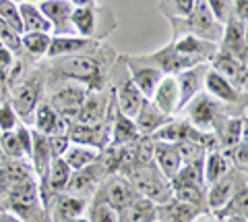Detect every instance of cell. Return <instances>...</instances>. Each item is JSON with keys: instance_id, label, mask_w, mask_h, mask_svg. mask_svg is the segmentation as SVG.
Masks as SVG:
<instances>
[{"instance_id": "cell-1", "label": "cell", "mask_w": 248, "mask_h": 222, "mask_svg": "<svg viewBox=\"0 0 248 222\" xmlns=\"http://www.w3.org/2000/svg\"><path fill=\"white\" fill-rule=\"evenodd\" d=\"M124 177L133 183V187L137 189L139 195L151 200L153 204L161 205L172 200V183L159 172V168L155 166L153 160L147 164L133 166L130 171L124 172Z\"/></svg>"}, {"instance_id": "cell-2", "label": "cell", "mask_w": 248, "mask_h": 222, "mask_svg": "<svg viewBox=\"0 0 248 222\" xmlns=\"http://www.w3.org/2000/svg\"><path fill=\"white\" fill-rule=\"evenodd\" d=\"M172 25H174V32L178 35L190 34V35L201 37V40L213 42L217 46H219L221 35H223V25L213 17L207 0H195L192 11L186 15L184 19L172 21Z\"/></svg>"}, {"instance_id": "cell-3", "label": "cell", "mask_w": 248, "mask_h": 222, "mask_svg": "<svg viewBox=\"0 0 248 222\" xmlns=\"http://www.w3.org/2000/svg\"><path fill=\"white\" fill-rule=\"evenodd\" d=\"M188 106V120L192 127L199 129V131H205V133H213L217 131V127L223 122V119L228 117L226 108L219 100H215L213 96L209 94H197L192 100L186 104Z\"/></svg>"}, {"instance_id": "cell-4", "label": "cell", "mask_w": 248, "mask_h": 222, "mask_svg": "<svg viewBox=\"0 0 248 222\" xmlns=\"http://www.w3.org/2000/svg\"><path fill=\"white\" fill-rule=\"evenodd\" d=\"M56 71L68 81H77V83H87L93 89H97L102 85V65L99 60L91 54H73V56H64L58 58V67Z\"/></svg>"}, {"instance_id": "cell-5", "label": "cell", "mask_w": 248, "mask_h": 222, "mask_svg": "<svg viewBox=\"0 0 248 222\" xmlns=\"http://www.w3.org/2000/svg\"><path fill=\"white\" fill-rule=\"evenodd\" d=\"M124 65H126L128 77L135 83V87L141 91V96L145 100H149L155 87H157V83L164 77V73L145 56H126L124 58Z\"/></svg>"}, {"instance_id": "cell-6", "label": "cell", "mask_w": 248, "mask_h": 222, "mask_svg": "<svg viewBox=\"0 0 248 222\" xmlns=\"http://www.w3.org/2000/svg\"><path fill=\"white\" fill-rule=\"evenodd\" d=\"M40 94H42V77L40 75H29L21 83L15 85L13 91V108L21 119H31L35 108L40 106Z\"/></svg>"}, {"instance_id": "cell-7", "label": "cell", "mask_w": 248, "mask_h": 222, "mask_svg": "<svg viewBox=\"0 0 248 222\" xmlns=\"http://www.w3.org/2000/svg\"><path fill=\"white\" fill-rule=\"evenodd\" d=\"M97 189L102 191L106 202L110 204L118 214L122 210H126L128 205L139 197L137 189L133 187V183L124 177V174H112V177H108Z\"/></svg>"}, {"instance_id": "cell-8", "label": "cell", "mask_w": 248, "mask_h": 222, "mask_svg": "<svg viewBox=\"0 0 248 222\" xmlns=\"http://www.w3.org/2000/svg\"><path fill=\"white\" fill-rule=\"evenodd\" d=\"M87 96L83 85H79L77 81H68L66 85H62L60 89H56L50 98V106L56 110L62 119H77L79 108Z\"/></svg>"}, {"instance_id": "cell-9", "label": "cell", "mask_w": 248, "mask_h": 222, "mask_svg": "<svg viewBox=\"0 0 248 222\" xmlns=\"http://www.w3.org/2000/svg\"><path fill=\"white\" fill-rule=\"evenodd\" d=\"M104 166L102 162H93L89 166L81 168V171H75L71 174V181L66 185V191L68 195H75V197H83L87 200V195H93L97 191V187L102 185V179H104Z\"/></svg>"}, {"instance_id": "cell-10", "label": "cell", "mask_w": 248, "mask_h": 222, "mask_svg": "<svg viewBox=\"0 0 248 222\" xmlns=\"http://www.w3.org/2000/svg\"><path fill=\"white\" fill-rule=\"evenodd\" d=\"M219 50L228 52L230 56L238 58L240 63L246 65V54H248V42H246V23L236 19L230 15V19L223 25V35L219 42Z\"/></svg>"}, {"instance_id": "cell-11", "label": "cell", "mask_w": 248, "mask_h": 222, "mask_svg": "<svg viewBox=\"0 0 248 222\" xmlns=\"http://www.w3.org/2000/svg\"><path fill=\"white\" fill-rule=\"evenodd\" d=\"M238 179H240V171H236V177L232 172H228L226 177H221L219 181L211 183L209 189H207V193H205L207 210L217 212V210L226 208V205L232 202V197L246 185V179L242 183H238Z\"/></svg>"}, {"instance_id": "cell-12", "label": "cell", "mask_w": 248, "mask_h": 222, "mask_svg": "<svg viewBox=\"0 0 248 222\" xmlns=\"http://www.w3.org/2000/svg\"><path fill=\"white\" fill-rule=\"evenodd\" d=\"M44 17L52 25V32L56 35H77L71 23V15L75 6L68 0H42L37 2Z\"/></svg>"}, {"instance_id": "cell-13", "label": "cell", "mask_w": 248, "mask_h": 222, "mask_svg": "<svg viewBox=\"0 0 248 222\" xmlns=\"http://www.w3.org/2000/svg\"><path fill=\"white\" fill-rule=\"evenodd\" d=\"M209 67L213 68L215 73H219L223 79H228L232 85H234L240 94H246V65L240 63L238 58L230 56L228 52L217 50V54L211 58Z\"/></svg>"}, {"instance_id": "cell-14", "label": "cell", "mask_w": 248, "mask_h": 222, "mask_svg": "<svg viewBox=\"0 0 248 222\" xmlns=\"http://www.w3.org/2000/svg\"><path fill=\"white\" fill-rule=\"evenodd\" d=\"M207 71H209V63H199L182 73H178L176 83H178V91H180V110L186 108V104L197 94H201V89L205 87Z\"/></svg>"}, {"instance_id": "cell-15", "label": "cell", "mask_w": 248, "mask_h": 222, "mask_svg": "<svg viewBox=\"0 0 248 222\" xmlns=\"http://www.w3.org/2000/svg\"><path fill=\"white\" fill-rule=\"evenodd\" d=\"M149 102L159 112H164L166 117H174L180 110V91H178V83L174 75H164L161 77L153 96L149 98Z\"/></svg>"}, {"instance_id": "cell-16", "label": "cell", "mask_w": 248, "mask_h": 222, "mask_svg": "<svg viewBox=\"0 0 248 222\" xmlns=\"http://www.w3.org/2000/svg\"><path fill=\"white\" fill-rule=\"evenodd\" d=\"M116 106H118V112H122L124 117L128 119H135V114L141 108V104L145 102V98L141 96V91L135 87V83L130 81L128 75H120L118 83L112 91Z\"/></svg>"}, {"instance_id": "cell-17", "label": "cell", "mask_w": 248, "mask_h": 222, "mask_svg": "<svg viewBox=\"0 0 248 222\" xmlns=\"http://www.w3.org/2000/svg\"><path fill=\"white\" fill-rule=\"evenodd\" d=\"M172 46H174V50L178 52V54L195 58L197 63H211V58L217 54V50H219L217 44L201 40V37L190 35V34L180 35L176 42H172Z\"/></svg>"}, {"instance_id": "cell-18", "label": "cell", "mask_w": 248, "mask_h": 222, "mask_svg": "<svg viewBox=\"0 0 248 222\" xmlns=\"http://www.w3.org/2000/svg\"><path fill=\"white\" fill-rule=\"evenodd\" d=\"M93 48V40L81 35H54L48 48V56L50 58H64V56H73V54H91Z\"/></svg>"}, {"instance_id": "cell-19", "label": "cell", "mask_w": 248, "mask_h": 222, "mask_svg": "<svg viewBox=\"0 0 248 222\" xmlns=\"http://www.w3.org/2000/svg\"><path fill=\"white\" fill-rule=\"evenodd\" d=\"M66 133L68 139L75 143H83V145H91V148H102L108 141V133L104 122L102 125H85V122H66Z\"/></svg>"}, {"instance_id": "cell-20", "label": "cell", "mask_w": 248, "mask_h": 222, "mask_svg": "<svg viewBox=\"0 0 248 222\" xmlns=\"http://www.w3.org/2000/svg\"><path fill=\"white\" fill-rule=\"evenodd\" d=\"M153 162L168 181H172L182 166V160L178 156L176 145L164 143V141H153Z\"/></svg>"}, {"instance_id": "cell-21", "label": "cell", "mask_w": 248, "mask_h": 222, "mask_svg": "<svg viewBox=\"0 0 248 222\" xmlns=\"http://www.w3.org/2000/svg\"><path fill=\"white\" fill-rule=\"evenodd\" d=\"M35 119V131H40L46 137L54 135H66V119H62L60 114L52 108L50 104H40L33 112Z\"/></svg>"}, {"instance_id": "cell-22", "label": "cell", "mask_w": 248, "mask_h": 222, "mask_svg": "<svg viewBox=\"0 0 248 222\" xmlns=\"http://www.w3.org/2000/svg\"><path fill=\"white\" fill-rule=\"evenodd\" d=\"M108 100L110 98L106 94H87L75 120L85 125H102L108 114Z\"/></svg>"}, {"instance_id": "cell-23", "label": "cell", "mask_w": 248, "mask_h": 222, "mask_svg": "<svg viewBox=\"0 0 248 222\" xmlns=\"http://www.w3.org/2000/svg\"><path fill=\"white\" fill-rule=\"evenodd\" d=\"M203 212L207 210L199 208V205H192V204H182L174 200V197L170 202L157 205V218L161 222H192Z\"/></svg>"}, {"instance_id": "cell-24", "label": "cell", "mask_w": 248, "mask_h": 222, "mask_svg": "<svg viewBox=\"0 0 248 222\" xmlns=\"http://www.w3.org/2000/svg\"><path fill=\"white\" fill-rule=\"evenodd\" d=\"M205 89L209 96H213L215 100H219L221 104H238L240 96H244V94H240L228 79H223L219 73H215L211 67H209L207 77H205Z\"/></svg>"}, {"instance_id": "cell-25", "label": "cell", "mask_w": 248, "mask_h": 222, "mask_svg": "<svg viewBox=\"0 0 248 222\" xmlns=\"http://www.w3.org/2000/svg\"><path fill=\"white\" fill-rule=\"evenodd\" d=\"M99 13L95 6H77L73 9L71 15V23L77 35L87 37V40H93L97 35V23H99Z\"/></svg>"}, {"instance_id": "cell-26", "label": "cell", "mask_w": 248, "mask_h": 222, "mask_svg": "<svg viewBox=\"0 0 248 222\" xmlns=\"http://www.w3.org/2000/svg\"><path fill=\"white\" fill-rule=\"evenodd\" d=\"M19 17H21L23 34H29V32L50 34L52 32V25L48 23V19L44 17V13L40 11L37 2H29V0H23V2H19Z\"/></svg>"}, {"instance_id": "cell-27", "label": "cell", "mask_w": 248, "mask_h": 222, "mask_svg": "<svg viewBox=\"0 0 248 222\" xmlns=\"http://www.w3.org/2000/svg\"><path fill=\"white\" fill-rule=\"evenodd\" d=\"M29 160L33 162L35 174L40 179H44L48 174V168L52 164V152L48 145V137L42 135L40 131H31V156Z\"/></svg>"}, {"instance_id": "cell-28", "label": "cell", "mask_w": 248, "mask_h": 222, "mask_svg": "<svg viewBox=\"0 0 248 222\" xmlns=\"http://www.w3.org/2000/svg\"><path fill=\"white\" fill-rule=\"evenodd\" d=\"M172 119V117H166L164 112H159L155 106L149 102V100H145L141 104V108H139V112L135 114V125L139 129V133H145V135H149V133H155L161 125H166V122Z\"/></svg>"}, {"instance_id": "cell-29", "label": "cell", "mask_w": 248, "mask_h": 222, "mask_svg": "<svg viewBox=\"0 0 248 222\" xmlns=\"http://www.w3.org/2000/svg\"><path fill=\"white\" fill-rule=\"evenodd\" d=\"M215 137H217V143L223 145V150H232L242 137H246V119L244 117L242 119L240 117H236V119L226 117L221 125L217 127Z\"/></svg>"}, {"instance_id": "cell-30", "label": "cell", "mask_w": 248, "mask_h": 222, "mask_svg": "<svg viewBox=\"0 0 248 222\" xmlns=\"http://www.w3.org/2000/svg\"><path fill=\"white\" fill-rule=\"evenodd\" d=\"M120 222H155L157 220V204L139 195L126 210L118 214Z\"/></svg>"}, {"instance_id": "cell-31", "label": "cell", "mask_w": 248, "mask_h": 222, "mask_svg": "<svg viewBox=\"0 0 248 222\" xmlns=\"http://www.w3.org/2000/svg\"><path fill=\"white\" fill-rule=\"evenodd\" d=\"M102 152L97 148H91V145H83V143H71L68 150L64 152L62 160L68 164V168L75 172V171H81V168L89 166L93 162H97Z\"/></svg>"}, {"instance_id": "cell-32", "label": "cell", "mask_w": 248, "mask_h": 222, "mask_svg": "<svg viewBox=\"0 0 248 222\" xmlns=\"http://www.w3.org/2000/svg\"><path fill=\"white\" fill-rule=\"evenodd\" d=\"M230 172V158L219 150H211L205 154L203 162V174H205V185L219 181L221 177H226Z\"/></svg>"}, {"instance_id": "cell-33", "label": "cell", "mask_w": 248, "mask_h": 222, "mask_svg": "<svg viewBox=\"0 0 248 222\" xmlns=\"http://www.w3.org/2000/svg\"><path fill=\"white\" fill-rule=\"evenodd\" d=\"M85 210H87V200L83 197H75V195H56V216L62 220H75V218H83Z\"/></svg>"}, {"instance_id": "cell-34", "label": "cell", "mask_w": 248, "mask_h": 222, "mask_svg": "<svg viewBox=\"0 0 248 222\" xmlns=\"http://www.w3.org/2000/svg\"><path fill=\"white\" fill-rule=\"evenodd\" d=\"M141 135L139 129L135 125L133 119L124 117L122 112L116 110V119H114V129H112V139H114V145H126L130 141H135L137 137Z\"/></svg>"}, {"instance_id": "cell-35", "label": "cell", "mask_w": 248, "mask_h": 222, "mask_svg": "<svg viewBox=\"0 0 248 222\" xmlns=\"http://www.w3.org/2000/svg\"><path fill=\"white\" fill-rule=\"evenodd\" d=\"M172 183V181H170ZM205 187H197V185H184V183H172V197L182 204H192L199 208L207 210V202H205Z\"/></svg>"}, {"instance_id": "cell-36", "label": "cell", "mask_w": 248, "mask_h": 222, "mask_svg": "<svg viewBox=\"0 0 248 222\" xmlns=\"http://www.w3.org/2000/svg\"><path fill=\"white\" fill-rule=\"evenodd\" d=\"M87 222H120L118 212L106 202V197L102 195L99 189L93 193V202L89 205V220Z\"/></svg>"}, {"instance_id": "cell-37", "label": "cell", "mask_w": 248, "mask_h": 222, "mask_svg": "<svg viewBox=\"0 0 248 222\" xmlns=\"http://www.w3.org/2000/svg\"><path fill=\"white\" fill-rule=\"evenodd\" d=\"M203 160H195V162H186L180 166L176 172L172 183H184V185H197V187H207L205 185V174H203Z\"/></svg>"}, {"instance_id": "cell-38", "label": "cell", "mask_w": 248, "mask_h": 222, "mask_svg": "<svg viewBox=\"0 0 248 222\" xmlns=\"http://www.w3.org/2000/svg\"><path fill=\"white\" fill-rule=\"evenodd\" d=\"M52 35L44 34V32H29V34H21V46L25 48L29 54L33 56H44L48 54Z\"/></svg>"}, {"instance_id": "cell-39", "label": "cell", "mask_w": 248, "mask_h": 222, "mask_svg": "<svg viewBox=\"0 0 248 222\" xmlns=\"http://www.w3.org/2000/svg\"><path fill=\"white\" fill-rule=\"evenodd\" d=\"M195 0H159V9L170 21L184 19L192 11Z\"/></svg>"}, {"instance_id": "cell-40", "label": "cell", "mask_w": 248, "mask_h": 222, "mask_svg": "<svg viewBox=\"0 0 248 222\" xmlns=\"http://www.w3.org/2000/svg\"><path fill=\"white\" fill-rule=\"evenodd\" d=\"M0 21L4 25H9L13 32H17L19 35L23 34L21 29V17H19V4L11 2V0H0Z\"/></svg>"}, {"instance_id": "cell-41", "label": "cell", "mask_w": 248, "mask_h": 222, "mask_svg": "<svg viewBox=\"0 0 248 222\" xmlns=\"http://www.w3.org/2000/svg\"><path fill=\"white\" fill-rule=\"evenodd\" d=\"M176 150H178V156H180L182 164L195 162V160H203L207 154V148L199 141H180V143H176Z\"/></svg>"}, {"instance_id": "cell-42", "label": "cell", "mask_w": 248, "mask_h": 222, "mask_svg": "<svg viewBox=\"0 0 248 222\" xmlns=\"http://www.w3.org/2000/svg\"><path fill=\"white\" fill-rule=\"evenodd\" d=\"M0 150H2V154L6 158L11 160H21L23 156V150H21V143L17 139V135H15V131H6L2 133V137H0Z\"/></svg>"}, {"instance_id": "cell-43", "label": "cell", "mask_w": 248, "mask_h": 222, "mask_svg": "<svg viewBox=\"0 0 248 222\" xmlns=\"http://www.w3.org/2000/svg\"><path fill=\"white\" fill-rule=\"evenodd\" d=\"M232 156H228V158H232V162L236 164V168L240 172H246V166H248V143H246V137H242L234 148L232 150H228Z\"/></svg>"}, {"instance_id": "cell-44", "label": "cell", "mask_w": 248, "mask_h": 222, "mask_svg": "<svg viewBox=\"0 0 248 222\" xmlns=\"http://www.w3.org/2000/svg\"><path fill=\"white\" fill-rule=\"evenodd\" d=\"M17 122H19V117L15 108L11 104H0V131L6 133V131H15L17 129Z\"/></svg>"}, {"instance_id": "cell-45", "label": "cell", "mask_w": 248, "mask_h": 222, "mask_svg": "<svg viewBox=\"0 0 248 222\" xmlns=\"http://www.w3.org/2000/svg\"><path fill=\"white\" fill-rule=\"evenodd\" d=\"M209 9H211L213 17L221 23V25H226V21L230 19L232 15V0H207Z\"/></svg>"}, {"instance_id": "cell-46", "label": "cell", "mask_w": 248, "mask_h": 222, "mask_svg": "<svg viewBox=\"0 0 248 222\" xmlns=\"http://www.w3.org/2000/svg\"><path fill=\"white\" fill-rule=\"evenodd\" d=\"M0 46L9 48L11 52L21 48V35L17 32H13L9 25H4L2 21H0Z\"/></svg>"}, {"instance_id": "cell-47", "label": "cell", "mask_w": 248, "mask_h": 222, "mask_svg": "<svg viewBox=\"0 0 248 222\" xmlns=\"http://www.w3.org/2000/svg\"><path fill=\"white\" fill-rule=\"evenodd\" d=\"M48 145H50L52 158H62L64 152L68 150V145H71V139H68V135H54V137H48Z\"/></svg>"}, {"instance_id": "cell-48", "label": "cell", "mask_w": 248, "mask_h": 222, "mask_svg": "<svg viewBox=\"0 0 248 222\" xmlns=\"http://www.w3.org/2000/svg\"><path fill=\"white\" fill-rule=\"evenodd\" d=\"M13 65V52L4 46H0V83H6V75L11 73Z\"/></svg>"}, {"instance_id": "cell-49", "label": "cell", "mask_w": 248, "mask_h": 222, "mask_svg": "<svg viewBox=\"0 0 248 222\" xmlns=\"http://www.w3.org/2000/svg\"><path fill=\"white\" fill-rule=\"evenodd\" d=\"M15 135H17V139L21 143V150H23V154H25V158H29L31 156V131L25 125H17Z\"/></svg>"}, {"instance_id": "cell-50", "label": "cell", "mask_w": 248, "mask_h": 222, "mask_svg": "<svg viewBox=\"0 0 248 222\" xmlns=\"http://www.w3.org/2000/svg\"><path fill=\"white\" fill-rule=\"evenodd\" d=\"M246 4H248V0H232V15H234L236 19L240 21H244L248 19V9H246Z\"/></svg>"}, {"instance_id": "cell-51", "label": "cell", "mask_w": 248, "mask_h": 222, "mask_svg": "<svg viewBox=\"0 0 248 222\" xmlns=\"http://www.w3.org/2000/svg\"><path fill=\"white\" fill-rule=\"evenodd\" d=\"M192 222H221V220H219V218H215L213 214H207V212H203V214H201V216H197V218L192 220Z\"/></svg>"}, {"instance_id": "cell-52", "label": "cell", "mask_w": 248, "mask_h": 222, "mask_svg": "<svg viewBox=\"0 0 248 222\" xmlns=\"http://www.w3.org/2000/svg\"><path fill=\"white\" fill-rule=\"evenodd\" d=\"M0 222H21V220L11 212H0Z\"/></svg>"}, {"instance_id": "cell-53", "label": "cell", "mask_w": 248, "mask_h": 222, "mask_svg": "<svg viewBox=\"0 0 248 222\" xmlns=\"http://www.w3.org/2000/svg\"><path fill=\"white\" fill-rule=\"evenodd\" d=\"M68 2H71L75 9H77V6H91L93 0H68Z\"/></svg>"}, {"instance_id": "cell-54", "label": "cell", "mask_w": 248, "mask_h": 222, "mask_svg": "<svg viewBox=\"0 0 248 222\" xmlns=\"http://www.w3.org/2000/svg\"><path fill=\"white\" fill-rule=\"evenodd\" d=\"M223 222H246V216H226L221 218Z\"/></svg>"}, {"instance_id": "cell-55", "label": "cell", "mask_w": 248, "mask_h": 222, "mask_svg": "<svg viewBox=\"0 0 248 222\" xmlns=\"http://www.w3.org/2000/svg\"><path fill=\"white\" fill-rule=\"evenodd\" d=\"M4 162H6V156H4V154H2V150H0V166H2V164H4Z\"/></svg>"}, {"instance_id": "cell-56", "label": "cell", "mask_w": 248, "mask_h": 222, "mask_svg": "<svg viewBox=\"0 0 248 222\" xmlns=\"http://www.w3.org/2000/svg\"><path fill=\"white\" fill-rule=\"evenodd\" d=\"M66 222H87L85 218H75V220H66Z\"/></svg>"}, {"instance_id": "cell-57", "label": "cell", "mask_w": 248, "mask_h": 222, "mask_svg": "<svg viewBox=\"0 0 248 222\" xmlns=\"http://www.w3.org/2000/svg\"><path fill=\"white\" fill-rule=\"evenodd\" d=\"M11 2H17L19 4V2H23V0H11Z\"/></svg>"}, {"instance_id": "cell-58", "label": "cell", "mask_w": 248, "mask_h": 222, "mask_svg": "<svg viewBox=\"0 0 248 222\" xmlns=\"http://www.w3.org/2000/svg\"><path fill=\"white\" fill-rule=\"evenodd\" d=\"M29 2H42V0H29Z\"/></svg>"}, {"instance_id": "cell-59", "label": "cell", "mask_w": 248, "mask_h": 222, "mask_svg": "<svg viewBox=\"0 0 248 222\" xmlns=\"http://www.w3.org/2000/svg\"><path fill=\"white\" fill-rule=\"evenodd\" d=\"M155 222H161V220H159V218H157V220H155Z\"/></svg>"}]
</instances>
